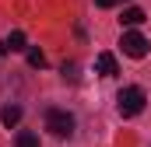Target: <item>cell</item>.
I'll use <instances>...</instances> for the list:
<instances>
[{"label":"cell","instance_id":"6da1fadb","mask_svg":"<svg viewBox=\"0 0 151 147\" xmlns=\"http://www.w3.org/2000/svg\"><path fill=\"white\" fill-rule=\"evenodd\" d=\"M144 102H148V95H144V88H137V84H130V88H123V91L116 95L119 116H141V112H144Z\"/></svg>","mask_w":151,"mask_h":147},{"label":"cell","instance_id":"7a4b0ae2","mask_svg":"<svg viewBox=\"0 0 151 147\" xmlns=\"http://www.w3.org/2000/svg\"><path fill=\"white\" fill-rule=\"evenodd\" d=\"M46 130L53 137L67 140V137H74V116L67 109H46Z\"/></svg>","mask_w":151,"mask_h":147},{"label":"cell","instance_id":"3957f363","mask_svg":"<svg viewBox=\"0 0 151 147\" xmlns=\"http://www.w3.org/2000/svg\"><path fill=\"white\" fill-rule=\"evenodd\" d=\"M119 46H123V53H127V56H134V60L148 56V39L141 35V32H123Z\"/></svg>","mask_w":151,"mask_h":147},{"label":"cell","instance_id":"277c9868","mask_svg":"<svg viewBox=\"0 0 151 147\" xmlns=\"http://www.w3.org/2000/svg\"><path fill=\"white\" fill-rule=\"evenodd\" d=\"M95 70L102 74V77H116V56L113 53H99V56H95Z\"/></svg>","mask_w":151,"mask_h":147},{"label":"cell","instance_id":"5b68a950","mask_svg":"<svg viewBox=\"0 0 151 147\" xmlns=\"http://www.w3.org/2000/svg\"><path fill=\"white\" fill-rule=\"evenodd\" d=\"M25 49H28L25 32H11V35L4 39V53H25Z\"/></svg>","mask_w":151,"mask_h":147},{"label":"cell","instance_id":"8992f818","mask_svg":"<svg viewBox=\"0 0 151 147\" xmlns=\"http://www.w3.org/2000/svg\"><path fill=\"white\" fill-rule=\"evenodd\" d=\"M0 123H4L7 130L18 126V123H21V105H4V109H0Z\"/></svg>","mask_w":151,"mask_h":147},{"label":"cell","instance_id":"52a82bcc","mask_svg":"<svg viewBox=\"0 0 151 147\" xmlns=\"http://www.w3.org/2000/svg\"><path fill=\"white\" fill-rule=\"evenodd\" d=\"M119 21H123L127 28H134V25H141V21H144V11H141V7H127Z\"/></svg>","mask_w":151,"mask_h":147},{"label":"cell","instance_id":"ba28073f","mask_svg":"<svg viewBox=\"0 0 151 147\" xmlns=\"http://www.w3.org/2000/svg\"><path fill=\"white\" fill-rule=\"evenodd\" d=\"M14 147H39V137L32 133V130H21L18 140H14Z\"/></svg>","mask_w":151,"mask_h":147},{"label":"cell","instance_id":"9c48e42d","mask_svg":"<svg viewBox=\"0 0 151 147\" xmlns=\"http://www.w3.org/2000/svg\"><path fill=\"white\" fill-rule=\"evenodd\" d=\"M25 53H28V67H46V53H42V49H35V46H32V49H25Z\"/></svg>","mask_w":151,"mask_h":147},{"label":"cell","instance_id":"30bf717a","mask_svg":"<svg viewBox=\"0 0 151 147\" xmlns=\"http://www.w3.org/2000/svg\"><path fill=\"white\" fill-rule=\"evenodd\" d=\"M63 81H77V63H63Z\"/></svg>","mask_w":151,"mask_h":147},{"label":"cell","instance_id":"8fae6325","mask_svg":"<svg viewBox=\"0 0 151 147\" xmlns=\"http://www.w3.org/2000/svg\"><path fill=\"white\" fill-rule=\"evenodd\" d=\"M95 4H99V7H116L119 0H95Z\"/></svg>","mask_w":151,"mask_h":147},{"label":"cell","instance_id":"7c38bea8","mask_svg":"<svg viewBox=\"0 0 151 147\" xmlns=\"http://www.w3.org/2000/svg\"><path fill=\"white\" fill-rule=\"evenodd\" d=\"M0 56H4V46H0Z\"/></svg>","mask_w":151,"mask_h":147}]
</instances>
